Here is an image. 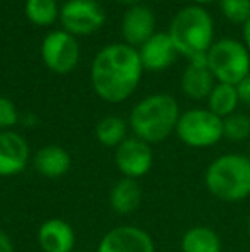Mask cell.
I'll return each instance as SVG.
<instances>
[{
  "instance_id": "obj_1",
  "label": "cell",
  "mask_w": 250,
  "mask_h": 252,
  "mask_svg": "<svg viewBox=\"0 0 250 252\" xmlns=\"http://www.w3.org/2000/svg\"><path fill=\"white\" fill-rule=\"evenodd\" d=\"M139 52L130 45H110L96 55L91 67L93 88L108 103H120L136 91L142 76Z\"/></svg>"
},
{
  "instance_id": "obj_2",
  "label": "cell",
  "mask_w": 250,
  "mask_h": 252,
  "mask_svg": "<svg viewBox=\"0 0 250 252\" xmlns=\"http://www.w3.org/2000/svg\"><path fill=\"white\" fill-rule=\"evenodd\" d=\"M180 119L178 103L170 94H153L134 106L129 117V126L137 139L147 144L165 141Z\"/></svg>"
},
{
  "instance_id": "obj_3",
  "label": "cell",
  "mask_w": 250,
  "mask_h": 252,
  "mask_svg": "<svg viewBox=\"0 0 250 252\" xmlns=\"http://www.w3.org/2000/svg\"><path fill=\"white\" fill-rule=\"evenodd\" d=\"M206 189L223 202H240L250 196V158L226 153L209 163L204 173Z\"/></svg>"
},
{
  "instance_id": "obj_4",
  "label": "cell",
  "mask_w": 250,
  "mask_h": 252,
  "mask_svg": "<svg viewBox=\"0 0 250 252\" xmlns=\"http://www.w3.org/2000/svg\"><path fill=\"white\" fill-rule=\"evenodd\" d=\"M168 34L177 53H182L189 59L206 55L214 43L213 17L199 5L185 7L173 17Z\"/></svg>"
},
{
  "instance_id": "obj_5",
  "label": "cell",
  "mask_w": 250,
  "mask_h": 252,
  "mask_svg": "<svg viewBox=\"0 0 250 252\" xmlns=\"http://www.w3.org/2000/svg\"><path fill=\"white\" fill-rule=\"evenodd\" d=\"M206 57L218 83L237 86L250 74V52L245 43L233 38H221L214 41Z\"/></svg>"
},
{
  "instance_id": "obj_6",
  "label": "cell",
  "mask_w": 250,
  "mask_h": 252,
  "mask_svg": "<svg viewBox=\"0 0 250 252\" xmlns=\"http://www.w3.org/2000/svg\"><path fill=\"white\" fill-rule=\"evenodd\" d=\"M175 130L190 148H211L223 139V119L207 108H192L182 113Z\"/></svg>"
},
{
  "instance_id": "obj_7",
  "label": "cell",
  "mask_w": 250,
  "mask_h": 252,
  "mask_svg": "<svg viewBox=\"0 0 250 252\" xmlns=\"http://www.w3.org/2000/svg\"><path fill=\"white\" fill-rule=\"evenodd\" d=\"M60 21L69 34H91L105 23V14L93 0H69L60 10Z\"/></svg>"
},
{
  "instance_id": "obj_8",
  "label": "cell",
  "mask_w": 250,
  "mask_h": 252,
  "mask_svg": "<svg viewBox=\"0 0 250 252\" xmlns=\"http://www.w3.org/2000/svg\"><path fill=\"white\" fill-rule=\"evenodd\" d=\"M41 55L50 70L58 74L70 72L79 60V43L67 31H54L45 38Z\"/></svg>"
},
{
  "instance_id": "obj_9",
  "label": "cell",
  "mask_w": 250,
  "mask_h": 252,
  "mask_svg": "<svg viewBox=\"0 0 250 252\" xmlns=\"http://www.w3.org/2000/svg\"><path fill=\"white\" fill-rule=\"evenodd\" d=\"M115 165L125 179H140L153 166L151 146L137 137H127L115 150Z\"/></svg>"
},
{
  "instance_id": "obj_10",
  "label": "cell",
  "mask_w": 250,
  "mask_h": 252,
  "mask_svg": "<svg viewBox=\"0 0 250 252\" xmlns=\"http://www.w3.org/2000/svg\"><path fill=\"white\" fill-rule=\"evenodd\" d=\"M96 252H156V247L146 230L124 225L105 233Z\"/></svg>"
},
{
  "instance_id": "obj_11",
  "label": "cell",
  "mask_w": 250,
  "mask_h": 252,
  "mask_svg": "<svg viewBox=\"0 0 250 252\" xmlns=\"http://www.w3.org/2000/svg\"><path fill=\"white\" fill-rule=\"evenodd\" d=\"M29 161L26 139L12 130H0V177L19 175Z\"/></svg>"
},
{
  "instance_id": "obj_12",
  "label": "cell",
  "mask_w": 250,
  "mask_h": 252,
  "mask_svg": "<svg viewBox=\"0 0 250 252\" xmlns=\"http://www.w3.org/2000/svg\"><path fill=\"white\" fill-rule=\"evenodd\" d=\"M214 76L209 69L206 55H199L190 59V63L182 76V90L192 100H206L216 86Z\"/></svg>"
},
{
  "instance_id": "obj_13",
  "label": "cell",
  "mask_w": 250,
  "mask_h": 252,
  "mask_svg": "<svg viewBox=\"0 0 250 252\" xmlns=\"http://www.w3.org/2000/svg\"><path fill=\"white\" fill-rule=\"evenodd\" d=\"M38 244L43 252H74L76 232L65 220L50 218L38 228Z\"/></svg>"
},
{
  "instance_id": "obj_14",
  "label": "cell",
  "mask_w": 250,
  "mask_h": 252,
  "mask_svg": "<svg viewBox=\"0 0 250 252\" xmlns=\"http://www.w3.org/2000/svg\"><path fill=\"white\" fill-rule=\"evenodd\" d=\"M154 24H156V19L149 7L132 5L125 12L124 21H122V34L130 47L134 45L142 47L154 34Z\"/></svg>"
},
{
  "instance_id": "obj_15",
  "label": "cell",
  "mask_w": 250,
  "mask_h": 252,
  "mask_svg": "<svg viewBox=\"0 0 250 252\" xmlns=\"http://www.w3.org/2000/svg\"><path fill=\"white\" fill-rule=\"evenodd\" d=\"M177 50L173 47L168 33H154L146 43L140 47L139 57L142 67L149 70H163L173 62Z\"/></svg>"
},
{
  "instance_id": "obj_16",
  "label": "cell",
  "mask_w": 250,
  "mask_h": 252,
  "mask_svg": "<svg viewBox=\"0 0 250 252\" xmlns=\"http://www.w3.org/2000/svg\"><path fill=\"white\" fill-rule=\"evenodd\" d=\"M33 165L40 175L47 179H60L70 168V155L57 144H48L33 156Z\"/></svg>"
},
{
  "instance_id": "obj_17",
  "label": "cell",
  "mask_w": 250,
  "mask_h": 252,
  "mask_svg": "<svg viewBox=\"0 0 250 252\" xmlns=\"http://www.w3.org/2000/svg\"><path fill=\"white\" fill-rule=\"evenodd\" d=\"M142 201V189L134 179H120L110 190V206L117 215H130Z\"/></svg>"
},
{
  "instance_id": "obj_18",
  "label": "cell",
  "mask_w": 250,
  "mask_h": 252,
  "mask_svg": "<svg viewBox=\"0 0 250 252\" xmlns=\"http://www.w3.org/2000/svg\"><path fill=\"white\" fill-rule=\"evenodd\" d=\"M182 252H221V239L209 226H192L184 233L180 242Z\"/></svg>"
},
{
  "instance_id": "obj_19",
  "label": "cell",
  "mask_w": 250,
  "mask_h": 252,
  "mask_svg": "<svg viewBox=\"0 0 250 252\" xmlns=\"http://www.w3.org/2000/svg\"><path fill=\"white\" fill-rule=\"evenodd\" d=\"M238 103H240V100H238L237 86L218 83L207 96V106H209L207 110H211L220 119H226L231 113L237 112Z\"/></svg>"
},
{
  "instance_id": "obj_20",
  "label": "cell",
  "mask_w": 250,
  "mask_h": 252,
  "mask_svg": "<svg viewBox=\"0 0 250 252\" xmlns=\"http://www.w3.org/2000/svg\"><path fill=\"white\" fill-rule=\"evenodd\" d=\"M96 137L103 146L118 148L127 139V122L120 117H105L96 126Z\"/></svg>"
},
{
  "instance_id": "obj_21",
  "label": "cell",
  "mask_w": 250,
  "mask_h": 252,
  "mask_svg": "<svg viewBox=\"0 0 250 252\" xmlns=\"http://www.w3.org/2000/svg\"><path fill=\"white\" fill-rule=\"evenodd\" d=\"M26 16L38 26H50L58 16L55 0H26Z\"/></svg>"
},
{
  "instance_id": "obj_22",
  "label": "cell",
  "mask_w": 250,
  "mask_h": 252,
  "mask_svg": "<svg viewBox=\"0 0 250 252\" xmlns=\"http://www.w3.org/2000/svg\"><path fill=\"white\" fill-rule=\"evenodd\" d=\"M223 137L231 143H242L250 139V117L247 113L235 112L223 119Z\"/></svg>"
},
{
  "instance_id": "obj_23",
  "label": "cell",
  "mask_w": 250,
  "mask_h": 252,
  "mask_svg": "<svg viewBox=\"0 0 250 252\" xmlns=\"http://www.w3.org/2000/svg\"><path fill=\"white\" fill-rule=\"evenodd\" d=\"M220 9L228 21L244 26L250 17V0H220Z\"/></svg>"
},
{
  "instance_id": "obj_24",
  "label": "cell",
  "mask_w": 250,
  "mask_h": 252,
  "mask_svg": "<svg viewBox=\"0 0 250 252\" xmlns=\"http://www.w3.org/2000/svg\"><path fill=\"white\" fill-rule=\"evenodd\" d=\"M17 122H19V113L14 103L7 98H0V130L9 129Z\"/></svg>"
},
{
  "instance_id": "obj_25",
  "label": "cell",
  "mask_w": 250,
  "mask_h": 252,
  "mask_svg": "<svg viewBox=\"0 0 250 252\" xmlns=\"http://www.w3.org/2000/svg\"><path fill=\"white\" fill-rule=\"evenodd\" d=\"M237 93H238V100L244 105H247L250 108V74L245 77L244 81L237 84Z\"/></svg>"
},
{
  "instance_id": "obj_26",
  "label": "cell",
  "mask_w": 250,
  "mask_h": 252,
  "mask_svg": "<svg viewBox=\"0 0 250 252\" xmlns=\"http://www.w3.org/2000/svg\"><path fill=\"white\" fill-rule=\"evenodd\" d=\"M0 252H16L14 249V242L10 235L3 230H0Z\"/></svg>"
},
{
  "instance_id": "obj_27",
  "label": "cell",
  "mask_w": 250,
  "mask_h": 252,
  "mask_svg": "<svg viewBox=\"0 0 250 252\" xmlns=\"http://www.w3.org/2000/svg\"><path fill=\"white\" fill-rule=\"evenodd\" d=\"M244 41H245V47H247V50L250 52V17L249 21L244 24Z\"/></svg>"
},
{
  "instance_id": "obj_28",
  "label": "cell",
  "mask_w": 250,
  "mask_h": 252,
  "mask_svg": "<svg viewBox=\"0 0 250 252\" xmlns=\"http://www.w3.org/2000/svg\"><path fill=\"white\" fill-rule=\"evenodd\" d=\"M118 2H122V3H129V5H139L140 0H118Z\"/></svg>"
},
{
  "instance_id": "obj_29",
  "label": "cell",
  "mask_w": 250,
  "mask_h": 252,
  "mask_svg": "<svg viewBox=\"0 0 250 252\" xmlns=\"http://www.w3.org/2000/svg\"><path fill=\"white\" fill-rule=\"evenodd\" d=\"M195 3H211V2H214V0H194Z\"/></svg>"
},
{
  "instance_id": "obj_30",
  "label": "cell",
  "mask_w": 250,
  "mask_h": 252,
  "mask_svg": "<svg viewBox=\"0 0 250 252\" xmlns=\"http://www.w3.org/2000/svg\"><path fill=\"white\" fill-rule=\"evenodd\" d=\"M247 151H249V155H247V156H249V158H250V139L247 141Z\"/></svg>"
},
{
  "instance_id": "obj_31",
  "label": "cell",
  "mask_w": 250,
  "mask_h": 252,
  "mask_svg": "<svg viewBox=\"0 0 250 252\" xmlns=\"http://www.w3.org/2000/svg\"><path fill=\"white\" fill-rule=\"evenodd\" d=\"M247 232H249V235H250V216H249V221H247Z\"/></svg>"
},
{
  "instance_id": "obj_32",
  "label": "cell",
  "mask_w": 250,
  "mask_h": 252,
  "mask_svg": "<svg viewBox=\"0 0 250 252\" xmlns=\"http://www.w3.org/2000/svg\"><path fill=\"white\" fill-rule=\"evenodd\" d=\"M74 252H86V251H74Z\"/></svg>"
}]
</instances>
